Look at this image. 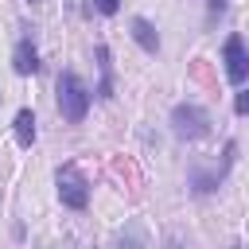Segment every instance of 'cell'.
I'll return each mask as SVG.
<instances>
[{"label":"cell","instance_id":"obj_8","mask_svg":"<svg viewBox=\"0 0 249 249\" xmlns=\"http://www.w3.org/2000/svg\"><path fill=\"white\" fill-rule=\"evenodd\" d=\"M16 140L23 148H31V140H35V117H31V109H19L16 113Z\"/></svg>","mask_w":249,"mask_h":249},{"label":"cell","instance_id":"obj_3","mask_svg":"<svg viewBox=\"0 0 249 249\" xmlns=\"http://www.w3.org/2000/svg\"><path fill=\"white\" fill-rule=\"evenodd\" d=\"M54 183H58V198H62V206H70V210H86V202H89V183H86V175H82L74 163L58 167Z\"/></svg>","mask_w":249,"mask_h":249},{"label":"cell","instance_id":"obj_1","mask_svg":"<svg viewBox=\"0 0 249 249\" xmlns=\"http://www.w3.org/2000/svg\"><path fill=\"white\" fill-rule=\"evenodd\" d=\"M58 109H62V117L70 124L86 121V113H89V89H86V82L74 70L58 74Z\"/></svg>","mask_w":249,"mask_h":249},{"label":"cell","instance_id":"obj_10","mask_svg":"<svg viewBox=\"0 0 249 249\" xmlns=\"http://www.w3.org/2000/svg\"><path fill=\"white\" fill-rule=\"evenodd\" d=\"M233 109H237L241 117H249V89H245V93H237V101H233Z\"/></svg>","mask_w":249,"mask_h":249},{"label":"cell","instance_id":"obj_6","mask_svg":"<svg viewBox=\"0 0 249 249\" xmlns=\"http://www.w3.org/2000/svg\"><path fill=\"white\" fill-rule=\"evenodd\" d=\"M132 39H136L148 54H156V51H160V35H156V27H152L144 16H136V19H132Z\"/></svg>","mask_w":249,"mask_h":249},{"label":"cell","instance_id":"obj_12","mask_svg":"<svg viewBox=\"0 0 249 249\" xmlns=\"http://www.w3.org/2000/svg\"><path fill=\"white\" fill-rule=\"evenodd\" d=\"M233 249H241V245H233Z\"/></svg>","mask_w":249,"mask_h":249},{"label":"cell","instance_id":"obj_13","mask_svg":"<svg viewBox=\"0 0 249 249\" xmlns=\"http://www.w3.org/2000/svg\"><path fill=\"white\" fill-rule=\"evenodd\" d=\"M31 4H35V0H31Z\"/></svg>","mask_w":249,"mask_h":249},{"label":"cell","instance_id":"obj_2","mask_svg":"<svg viewBox=\"0 0 249 249\" xmlns=\"http://www.w3.org/2000/svg\"><path fill=\"white\" fill-rule=\"evenodd\" d=\"M171 128H175L179 140H202L210 132V113L195 101H183V105L171 109Z\"/></svg>","mask_w":249,"mask_h":249},{"label":"cell","instance_id":"obj_7","mask_svg":"<svg viewBox=\"0 0 249 249\" xmlns=\"http://www.w3.org/2000/svg\"><path fill=\"white\" fill-rule=\"evenodd\" d=\"M97 66H101V86H97V97L109 101L113 97V66H109V47L101 43L97 47Z\"/></svg>","mask_w":249,"mask_h":249},{"label":"cell","instance_id":"obj_5","mask_svg":"<svg viewBox=\"0 0 249 249\" xmlns=\"http://www.w3.org/2000/svg\"><path fill=\"white\" fill-rule=\"evenodd\" d=\"M12 66H16V74H35V70H39V54H35V47H31L27 39H19V43H16Z\"/></svg>","mask_w":249,"mask_h":249},{"label":"cell","instance_id":"obj_4","mask_svg":"<svg viewBox=\"0 0 249 249\" xmlns=\"http://www.w3.org/2000/svg\"><path fill=\"white\" fill-rule=\"evenodd\" d=\"M222 62H226V78H230V82H245V78H249V51H245L241 35H230V39H226Z\"/></svg>","mask_w":249,"mask_h":249},{"label":"cell","instance_id":"obj_9","mask_svg":"<svg viewBox=\"0 0 249 249\" xmlns=\"http://www.w3.org/2000/svg\"><path fill=\"white\" fill-rule=\"evenodd\" d=\"M93 8H97L101 16H117V8H121V0H93Z\"/></svg>","mask_w":249,"mask_h":249},{"label":"cell","instance_id":"obj_11","mask_svg":"<svg viewBox=\"0 0 249 249\" xmlns=\"http://www.w3.org/2000/svg\"><path fill=\"white\" fill-rule=\"evenodd\" d=\"M222 8H226L222 0H210V12H222Z\"/></svg>","mask_w":249,"mask_h":249}]
</instances>
